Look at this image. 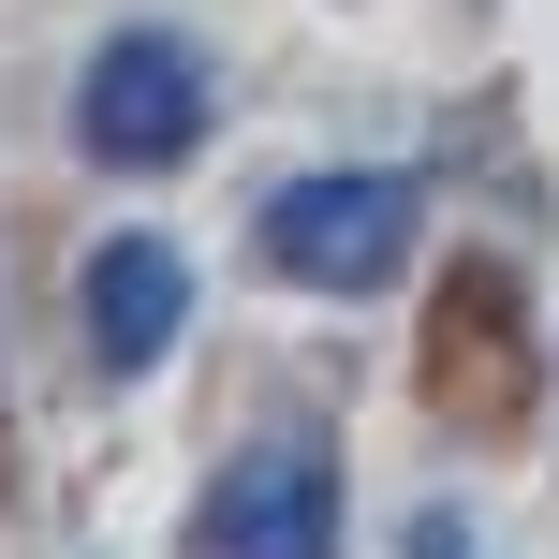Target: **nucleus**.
<instances>
[{"instance_id":"obj_1","label":"nucleus","mask_w":559,"mask_h":559,"mask_svg":"<svg viewBox=\"0 0 559 559\" xmlns=\"http://www.w3.org/2000/svg\"><path fill=\"white\" fill-rule=\"evenodd\" d=\"M265 265H295L309 295H383L413 265V177L397 163H324L265 206Z\"/></svg>"},{"instance_id":"obj_2","label":"nucleus","mask_w":559,"mask_h":559,"mask_svg":"<svg viewBox=\"0 0 559 559\" xmlns=\"http://www.w3.org/2000/svg\"><path fill=\"white\" fill-rule=\"evenodd\" d=\"M192 559H338V456L324 442L222 456V486L192 515Z\"/></svg>"},{"instance_id":"obj_3","label":"nucleus","mask_w":559,"mask_h":559,"mask_svg":"<svg viewBox=\"0 0 559 559\" xmlns=\"http://www.w3.org/2000/svg\"><path fill=\"white\" fill-rule=\"evenodd\" d=\"M74 133H88V163H177L206 133V59L177 29H118L74 74Z\"/></svg>"},{"instance_id":"obj_5","label":"nucleus","mask_w":559,"mask_h":559,"mask_svg":"<svg viewBox=\"0 0 559 559\" xmlns=\"http://www.w3.org/2000/svg\"><path fill=\"white\" fill-rule=\"evenodd\" d=\"M397 559H472V515H413V545Z\"/></svg>"},{"instance_id":"obj_4","label":"nucleus","mask_w":559,"mask_h":559,"mask_svg":"<svg viewBox=\"0 0 559 559\" xmlns=\"http://www.w3.org/2000/svg\"><path fill=\"white\" fill-rule=\"evenodd\" d=\"M177 324H192V251L177 236H104L88 251V354L133 383V368L177 354Z\"/></svg>"}]
</instances>
